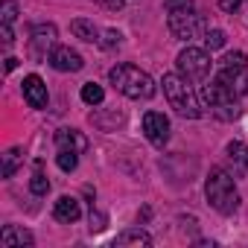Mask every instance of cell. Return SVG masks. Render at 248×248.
<instances>
[{
    "instance_id": "cell-1",
    "label": "cell",
    "mask_w": 248,
    "mask_h": 248,
    "mask_svg": "<svg viewBox=\"0 0 248 248\" xmlns=\"http://www.w3.org/2000/svg\"><path fill=\"white\" fill-rule=\"evenodd\" d=\"M108 79H111V85L123 96H129V99H152L155 91H158L155 82H152V76L143 73L135 64H117V67H111Z\"/></svg>"
},
{
    "instance_id": "cell-2",
    "label": "cell",
    "mask_w": 248,
    "mask_h": 248,
    "mask_svg": "<svg viewBox=\"0 0 248 248\" xmlns=\"http://www.w3.org/2000/svg\"><path fill=\"white\" fill-rule=\"evenodd\" d=\"M161 85H164V96L170 99V105H172L181 117H187V120H199V117H202V102H199L196 91L187 85L184 76L167 73Z\"/></svg>"
},
{
    "instance_id": "cell-3",
    "label": "cell",
    "mask_w": 248,
    "mask_h": 248,
    "mask_svg": "<svg viewBox=\"0 0 248 248\" xmlns=\"http://www.w3.org/2000/svg\"><path fill=\"white\" fill-rule=\"evenodd\" d=\"M204 193H207L210 207H216V210L225 213V216L239 207V193H236V187H233L231 172H225V170H210L207 184H204Z\"/></svg>"
},
{
    "instance_id": "cell-4",
    "label": "cell",
    "mask_w": 248,
    "mask_h": 248,
    "mask_svg": "<svg viewBox=\"0 0 248 248\" xmlns=\"http://www.w3.org/2000/svg\"><path fill=\"white\" fill-rule=\"evenodd\" d=\"M178 70H181V76L190 82H204L207 79V73H210V56H207V50H202V47H187V50H181L178 53Z\"/></svg>"
},
{
    "instance_id": "cell-5",
    "label": "cell",
    "mask_w": 248,
    "mask_h": 248,
    "mask_svg": "<svg viewBox=\"0 0 248 248\" xmlns=\"http://www.w3.org/2000/svg\"><path fill=\"white\" fill-rule=\"evenodd\" d=\"M170 32L181 41H193L204 32V18L196 15L193 9H175L170 12Z\"/></svg>"
},
{
    "instance_id": "cell-6",
    "label": "cell",
    "mask_w": 248,
    "mask_h": 248,
    "mask_svg": "<svg viewBox=\"0 0 248 248\" xmlns=\"http://www.w3.org/2000/svg\"><path fill=\"white\" fill-rule=\"evenodd\" d=\"M143 135L152 146H164L170 140V120L161 111H146L143 114Z\"/></svg>"
},
{
    "instance_id": "cell-7",
    "label": "cell",
    "mask_w": 248,
    "mask_h": 248,
    "mask_svg": "<svg viewBox=\"0 0 248 248\" xmlns=\"http://www.w3.org/2000/svg\"><path fill=\"white\" fill-rule=\"evenodd\" d=\"M213 82H219L222 88H228L233 96L248 93V70H245V67H222Z\"/></svg>"
},
{
    "instance_id": "cell-8",
    "label": "cell",
    "mask_w": 248,
    "mask_h": 248,
    "mask_svg": "<svg viewBox=\"0 0 248 248\" xmlns=\"http://www.w3.org/2000/svg\"><path fill=\"white\" fill-rule=\"evenodd\" d=\"M50 64L59 70V73H76V70H82V56L76 53V50H70V47H56L53 53H50Z\"/></svg>"
},
{
    "instance_id": "cell-9",
    "label": "cell",
    "mask_w": 248,
    "mask_h": 248,
    "mask_svg": "<svg viewBox=\"0 0 248 248\" xmlns=\"http://www.w3.org/2000/svg\"><path fill=\"white\" fill-rule=\"evenodd\" d=\"M56 27L53 24H38V27H32V56L35 59H44L47 56V50L56 44Z\"/></svg>"
},
{
    "instance_id": "cell-10",
    "label": "cell",
    "mask_w": 248,
    "mask_h": 248,
    "mask_svg": "<svg viewBox=\"0 0 248 248\" xmlns=\"http://www.w3.org/2000/svg\"><path fill=\"white\" fill-rule=\"evenodd\" d=\"M225 155H228V164H231L233 175L248 178V146L239 143V140H231V143L225 146Z\"/></svg>"
},
{
    "instance_id": "cell-11",
    "label": "cell",
    "mask_w": 248,
    "mask_h": 248,
    "mask_svg": "<svg viewBox=\"0 0 248 248\" xmlns=\"http://www.w3.org/2000/svg\"><path fill=\"white\" fill-rule=\"evenodd\" d=\"M24 96H27V102L32 108H47V85L41 82V76L30 73L24 79Z\"/></svg>"
},
{
    "instance_id": "cell-12",
    "label": "cell",
    "mask_w": 248,
    "mask_h": 248,
    "mask_svg": "<svg viewBox=\"0 0 248 248\" xmlns=\"http://www.w3.org/2000/svg\"><path fill=\"white\" fill-rule=\"evenodd\" d=\"M199 96H202V102H204V105H210V108H222V105H231V102L236 99V96H233L228 88H222L219 82H213V85H204Z\"/></svg>"
},
{
    "instance_id": "cell-13",
    "label": "cell",
    "mask_w": 248,
    "mask_h": 248,
    "mask_svg": "<svg viewBox=\"0 0 248 248\" xmlns=\"http://www.w3.org/2000/svg\"><path fill=\"white\" fill-rule=\"evenodd\" d=\"M0 245L3 248H24V245H32V233L18 228V225H6L0 231Z\"/></svg>"
},
{
    "instance_id": "cell-14",
    "label": "cell",
    "mask_w": 248,
    "mask_h": 248,
    "mask_svg": "<svg viewBox=\"0 0 248 248\" xmlns=\"http://www.w3.org/2000/svg\"><path fill=\"white\" fill-rule=\"evenodd\" d=\"M53 216L59 219V222H76L79 216H82V207H79V199H73V196H62L59 202H56V207H53Z\"/></svg>"
},
{
    "instance_id": "cell-15",
    "label": "cell",
    "mask_w": 248,
    "mask_h": 248,
    "mask_svg": "<svg viewBox=\"0 0 248 248\" xmlns=\"http://www.w3.org/2000/svg\"><path fill=\"white\" fill-rule=\"evenodd\" d=\"M56 146H59V149H73V152H85L88 140H85V135L76 132V129H59V132H56Z\"/></svg>"
},
{
    "instance_id": "cell-16",
    "label": "cell",
    "mask_w": 248,
    "mask_h": 248,
    "mask_svg": "<svg viewBox=\"0 0 248 248\" xmlns=\"http://www.w3.org/2000/svg\"><path fill=\"white\" fill-rule=\"evenodd\" d=\"M114 245H152V236H149L146 231H140V228H132V231L117 233Z\"/></svg>"
},
{
    "instance_id": "cell-17",
    "label": "cell",
    "mask_w": 248,
    "mask_h": 248,
    "mask_svg": "<svg viewBox=\"0 0 248 248\" xmlns=\"http://www.w3.org/2000/svg\"><path fill=\"white\" fill-rule=\"evenodd\" d=\"M70 30H73L76 38H82V41H88V44L99 41V38H96V27H93L91 21H85V18H76V21L70 24Z\"/></svg>"
},
{
    "instance_id": "cell-18",
    "label": "cell",
    "mask_w": 248,
    "mask_h": 248,
    "mask_svg": "<svg viewBox=\"0 0 248 248\" xmlns=\"http://www.w3.org/2000/svg\"><path fill=\"white\" fill-rule=\"evenodd\" d=\"M21 161H24L21 149H9V152L3 155V170H0V175H3V178H12V175H15V170L21 167Z\"/></svg>"
},
{
    "instance_id": "cell-19",
    "label": "cell",
    "mask_w": 248,
    "mask_h": 248,
    "mask_svg": "<svg viewBox=\"0 0 248 248\" xmlns=\"http://www.w3.org/2000/svg\"><path fill=\"white\" fill-rule=\"evenodd\" d=\"M56 164H59V170L73 172V170H76V164H79V152H73V149H59Z\"/></svg>"
},
{
    "instance_id": "cell-20",
    "label": "cell",
    "mask_w": 248,
    "mask_h": 248,
    "mask_svg": "<svg viewBox=\"0 0 248 248\" xmlns=\"http://www.w3.org/2000/svg\"><path fill=\"white\" fill-rule=\"evenodd\" d=\"M82 99H85L88 105H99V102L105 99V91H102L99 85H93V82H85V85H82Z\"/></svg>"
},
{
    "instance_id": "cell-21",
    "label": "cell",
    "mask_w": 248,
    "mask_h": 248,
    "mask_svg": "<svg viewBox=\"0 0 248 248\" xmlns=\"http://www.w3.org/2000/svg\"><path fill=\"white\" fill-rule=\"evenodd\" d=\"M30 190H32L35 196H47V193H50V178H47L44 172H35V175L30 178Z\"/></svg>"
},
{
    "instance_id": "cell-22",
    "label": "cell",
    "mask_w": 248,
    "mask_h": 248,
    "mask_svg": "<svg viewBox=\"0 0 248 248\" xmlns=\"http://www.w3.org/2000/svg\"><path fill=\"white\" fill-rule=\"evenodd\" d=\"M204 44H207V50L225 47V32H222V30H207V32H204Z\"/></svg>"
},
{
    "instance_id": "cell-23",
    "label": "cell",
    "mask_w": 248,
    "mask_h": 248,
    "mask_svg": "<svg viewBox=\"0 0 248 248\" xmlns=\"http://www.w3.org/2000/svg\"><path fill=\"white\" fill-rule=\"evenodd\" d=\"M222 67H245V53H228L222 59Z\"/></svg>"
},
{
    "instance_id": "cell-24",
    "label": "cell",
    "mask_w": 248,
    "mask_h": 248,
    "mask_svg": "<svg viewBox=\"0 0 248 248\" xmlns=\"http://www.w3.org/2000/svg\"><path fill=\"white\" fill-rule=\"evenodd\" d=\"M0 12H3V24H12L18 18V6L12 3V0H3V6H0Z\"/></svg>"
},
{
    "instance_id": "cell-25",
    "label": "cell",
    "mask_w": 248,
    "mask_h": 248,
    "mask_svg": "<svg viewBox=\"0 0 248 248\" xmlns=\"http://www.w3.org/2000/svg\"><path fill=\"white\" fill-rule=\"evenodd\" d=\"M102 47H105V50H114V47H120V32H117V30H108V32L102 35Z\"/></svg>"
},
{
    "instance_id": "cell-26",
    "label": "cell",
    "mask_w": 248,
    "mask_h": 248,
    "mask_svg": "<svg viewBox=\"0 0 248 248\" xmlns=\"http://www.w3.org/2000/svg\"><path fill=\"white\" fill-rule=\"evenodd\" d=\"M167 9L175 12V9H193V0H167Z\"/></svg>"
},
{
    "instance_id": "cell-27",
    "label": "cell",
    "mask_w": 248,
    "mask_h": 248,
    "mask_svg": "<svg viewBox=\"0 0 248 248\" xmlns=\"http://www.w3.org/2000/svg\"><path fill=\"white\" fill-rule=\"evenodd\" d=\"M102 228H105V216H99V213L91 210V231H102Z\"/></svg>"
},
{
    "instance_id": "cell-28",
    "label": "cell",
    "mask_w": 248,
    "mask_h": 248,
    "mask_svg": "<svg viewBox=\"0 0 248 248\" xmlns=\"http://www.w3.org/2000/svg\"><path fill=\"white\" fill-rule=\"evenodd\" d=\"M239 3H242V0H219V6H222L225 12H236V9H239Z\"/></svg>"
},
{
    "instance_id": "cell-29",
    "label": "cell",
    "mask_w": 248,
    "mask_h": 248,
    "mask_svg": "<svg viewBox=\"0 0 248 248\" xmlns=\"http://www.w3.org/2000/svg\"><path fill=\"white\" fill-rule=\"evenodd\" d=\"M12 41H15V35H12V27H9V24H3V44L9 47Z\"/></svg>"
},
{
    "instance_id": "cell-30",
    "label": "cell",
    "mask_w": 248,
    "mask_h": 248,
    "mask_svg": "<svg viewBox=\"0 0 248 248\" xmlns=\"http://www.w3.org/2000/svg\"><path fill=\"white\" fill-rule=\"evenodd\" d=\"M108 9H123V0H102Z\"/></svg>"
},
{
    "instance_id": "cell-31",
    "label": "cell",
    "mask_w": 248,
    "mask_h": 248,
    "mask_svg": "<svg viewBox=\"0 0 248 248\" xmlns=\"http://www.w3.org/2000/svg\"><path fill=\"white\" fill-rule=\"evenodd\" d=\"M15 67H18V59L9 56V59H6V70H15Z\"/></svg>"
}]
</instances>
